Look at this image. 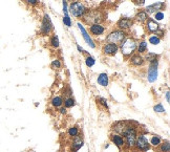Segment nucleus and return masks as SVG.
<instances>
[{"instance_id": "40", "label": "nucleus", "mask_w": 170, "mask_h": 152, "mask_svg": "<svg viewBox=\"0 0 170 152\" xmlns=\"http://www.w3.org/2000/svg\"><path fill=\"white\" fill-rule=\"evenodd\" d=\"M26 2L31 6H35V4L38 3V0H26Z\"/></svg>"}, {"instance_id": "36", "label": "nucleus", "mask_w": 170, "mask_h": 152, "mask_svg": "<svg viewBox=\"0 0 170 152\" xmlns=\"http://www.w3.org/2000/svg\"><path fill=\"white\" fill-rule=\"evenodd\" d=\"M165 34H166V32L164 31V29H161V28H159L157 29V31L156 32V33L153 34V35H156V36H157L159 37V38H163V37H165Z\"/></svg>"}, {"instance_id": "43", "label": "nucleus", "mask_w": 170, "mask_h": 152, "mask_svg": "<svg viewBox=\"0 0 170 152\" xmlns=\"http://www.w3.org/2000/svg\"><path fill=\"white\" fill-rule=\"evenodd\" d=\"M77 48H78V50H79V51H80V53H82V54H84V53H85V50H83V48H82V47H81V46H80V45H79V44H77Z\"/></svg>"}, {"instance_id": "22", "label": "nucleus", "mask_w": 170, "mask_h": 152, "mask_svg": "<svg viewBox=\"0 0 170 152\" xmlns=\"http://www.w3.org/2000/svg\"><path fill=\"white\" fill-rule=\"evenodd\" d=\"M51 104L53 107L58 109L59 107L63 106V98L60 97V95H55V97L51 100Z\"/></svg>"}, {"instance_id": "2", "label": "nucleus", "mask_w": 170, "mask_h": 152, "mask_svg": "<svg viewBox=\"0 0 170 152\" xmlns=\"http://www.w3.org/2000/svg\"><path fill=\"white\" fill-rule=\"evenodd\" d=\"M138 41L132 37H126L119 44V50L125 58H130L137 51Z\"/></svg>"}, {"instance_id": "38", "label": "nucleus", "mask_w": 170, "mask_h": 152, "mask_svg": "<svg viewBox=\"0 0 170 152\" xmlns=\"http://www.w3.org/2000/svg\"><path fill=\"white\" fill-rule=\"evenodd\" d=\"M58 111H59V113H60V114L64 116V114L67 113V108H65L64 106H61V107H59V108H58Z\"/></svg>"}, {"instance_id": "37", "label": "nucleus", "mask_w": 170, "mask_h": 152, "mask_svg": "<svg viewBox=\"0 0 170 152\" xmlns=\"http://www.w3.org/2000/svg\"><path fill=\"white\" fill-rule=\"evenodd\" d=\"M63 2V13L64 15H68V4L67 0H62Z\"/></svg>"}, {"instance_id": "30", "label": "nucleus", "mask_w": 170, "mask_h": 152, "mask_svg": "<svg viewBox=\"0 0 170 152\" xmlns=\"http://www.w3.org/2000/svg\"><path fill=\"white\" fill-rule=\"evenodd\" d=\"M95 63H96L95 58L92 57L90 55H87V57L85 58V65L87 66V67H93V66L95 65Z\"/></svg>"}, {"instance_id": "17", "label": "nucleus", "mask_w": 170, "mask_h": 152, "mask_svg": "<svg viewBox=\"0 0 170 152\" xmlns=\"http://www.w3.org/2000/svg\"><path fill=\"white\" fill-rule=\"evenodd\" d=\"M159 28H160V24L157 23V21H156L154 19H152V18H150V17H149V19L146 22V29H147V32L153 35V34L156 33V32Z\"/></svg>"}, {"instance_id": "28", "label": "nucleus", "mask_w": 170, "mask_h": 152, "mask_svg": "<svg viewBox=\"0 0 170 152\" xmlns=\"http://www.w3.org/2000/svg\"><path fill=\"white\" fill-rule=\"evenodd\" d=\"M79 132H80V130H79L78 126H73V127H70V128L67 130V134H68V136H70V138L74 139L75 136L79 135Z\"/></svg>"}, {"instance_id": "23", "label": "nucleus", "mask_w": 170, "mask_h": 152, "mask_svg": "<svg viewBox=\"0 0 170 152\" xmlns=\"http://www.w3.org/2000/svg\"><path fill=\"white\" fill-rule=\"evenodd\" d=\"M162 138L160 135H152L151 138H150V141H149V144H150V146H152V147H159L160 146V144L162 143Z\"/></svg>"}, {"instance_id": "11", "label": "nucleus", "mask_w": 170, "mask_h": 152, "mask_svg": "<svg viewBox=\"0 0 170 152\" xmlns=\"http://www.w3.org/2000/svg\"><path fill=\"white\" fill-rule=\"evenodd\" d=\"M132 26H134V20L130 18H126V17L120 18L117 22V28L118 29H121V31L126 32L131 28Z\"/></svg>"}, {"instance_id": "42", "label": "nucleus", "mask_w": 170, "mask_h": 152, "mask_svg": "<svg viewBox=\"0 0 170 152\" xmlns=\"http://www.w3.org/2000/svg\"><path fill=\"white\" fill-rule=\"evenodd\" d=\"M166 101L167 103L170 102V92L169 91H166Z\"/></svg>"}, {"instance_id": "31", "label": "nucleus", "mask_w": 170, "mask_h": 152, "mask_svg": "<svg viewBox=\"0 0 170 152\" xmlns=\"http://www.w3.org/2000/svg\"><path fill=\"white\" fill-rule=\"evenodd\" d=\"M61 66H62V63H61L60 60H58V59H55V60L53 61V62L51 63V67L53 68L54 70L56 69H60Z\"/></svg>"}, {"instance_id": "6", "label": "nucleus", "mask_w": 170, "mask_h": 152, "mask_svg": "<svg viewBox=\"0 0 170 152\" xmlns=\"http://www.w3.org/2000/svg\"><path fill=\"white\" fill-rule=\"evenodd\" d=\"M53 29H54V25L50 18V15L44 14L40 25V34L42 36H48L53 32Z\"/></svg>"}, {"instance_id": "19", "label": "nucleus", "mask_w": 170, "mask_h": 152, "mask_svg": "<svg viewBox=\"0 0 170 152\" xmlns=\"http://www.w3.org/2000/svg\"><path fill=\"white\" fill-rule=\"evenodd\" d=\"M134 19H135V21L140 22V23H146L147 20L149 19V15L145 11H140V12H138L137 15H135Z\"/></svg>"}, {"instance_id": "39", "label": "nucleus", "mask_w": 170, "mask_h": 152, "mask_svg": "<svg viewBox=\"0 0 170 152\" xmlns=\"http://www.w3.org/2000/svg\"><path fill=\"white\" fill-rule=\"evenodd\" d=\"M64 95H65L66 98H70V97H73V91H71L70 88H67V89L64 91Z\"/></svg>"}, {"instance_id": "7", "label": "nucleus", "mask_w": 170, "mask_h": 152, "mask_svg": "<svg viewBox=\"0 0 170 152\" xmlns=\"http://www.w3.org/2000/svg\"><path fill=\"white\" fill-rule=\"evenodd\" d=\"M85 22L90 24H96V23H101L103 21V15L99 11H87L86 14L83 16Z\"/></svg>"}, {"instance_id": "10", "label": "nucleus", "mask_w": 170, "mask_h": 152, "mask_svg": "<svg viewBox=\"0 0 170 152\" xmlns=\"http://www.w3.org/2000/svg\"><path fill=\"white\" fill-rule=\"evenodd\" d=\"M119 51V45L117 44H113V43H105L102 47V53L106 56H110V57H113L115 56Z\"/></svg>"}, {"instance_id": "9", "label": "nucleus", "mask_w": 170, "mask_h": 152, "mask_svg": "<svg viewBox=\"0 0 170 152\" xmlns=\"http://www.w3.org/2000/svg\"><path fill=\"white\" fill-rule=\"evenodd\" d=\"M77 26H78L79 31L81 32V34H82V37H83V39L85 40L86 44H87V45L89 46V47L96 48V43H95V41L93 40V38L90 37V35L87 33V31H86L85 28L83 26V24L80 23V22H78V23H77Z\"/></svg>"}, {"instance_id": "8", "label": "nucleus", "mask_w": 170, "mask_h": 152, "mask_svg": "<svg viewBox=\"0 0 170 152\" xmlns=\"http://www.w3.org/2000/svg\"><path fill=\"white\" fill-rule=\"evenodd\" d=\"M159 59L149 63L148 72H147V80L149 83H153L157 80L159 76Z\"/></svg>"}, {"instance_id": "34", "label": "nucleus", "mask_w": 170, "mask_h": 152, "mask_svg": "<svg viewBox=\"0 0 170 152\" xmlns=\"http://www.w3.org/2000/svg\"><path fill=\"white\" fill-rule=\"evenodd\" d=\"M165 18V14L163 13V11H159L157 13H154V20L156 21H161Z\"/></svg>"}, {"instance_id": "18", "label": "nucleus", "mask_w": 170, "mask_h": 152, "mask_svg": "<svg viewBox=\"0 0 170 152\" xmlns=\"http://www.w3.org/2000/svg\"><path fill=\"white\" fill-rule=\"evenodd\" d=\"M98 84L101 85L102 87H107L108 86V83H109V77H108L107 73L102 72L98 76V79H97Z\"/></svg>"}, {"instance_id": "3", "label": "nucleus", "mask_w": 170, "mask_h": 152, "mask_svg": "<svg viewBox=\"0 0 170 152\" xmlns=\"http://www.w3.org/2000/svg\"><path fill=\"white\" fill-rule=\"evenodd\" d=\"M87 11L88 9L85 6V4L80 1H71L68 6V13H70V15L76 18H83Z\"/></svg>"}, {"instance_id": "12", "label": "nucleus", "mask_w": 170, "mask_h": 152, "mask_svg": "<svg viewBox=\"0 0 170 152\" xmlns=\"http://www.w3.org/2000/svg\"><path fill=\"white\" fill-rule=\"evenodd\" d=\"M165 9H166V3L162 1H157L156 3H152V4H150V6H146L144 11L148 15H151V14L157 13V12H159V11H163Z\"/></svg>"}, {"instance_id": "26", "label": "nucleus", "mask_w": 170, "mask_h": 152, "mask_svg": "<svg viewBox=\"0 0 170 152\" xmlns=\"http://www.w3.org/2000/svg\"><path fill=\"white\" fill-rule=\"evenodd\" d=\"M50 45L53 48H59V46H60V41H59L58 36L54 35V36L51 37V39H50Z\"/></svg>"}, {"instance_id": "24", "label": "nucleus", "mask_w": 170, "mask_h": 152, "mask_svg": "<svg viewBox=\"0 0 170 152\" xmlns=\"http://www.w3.org/2000/svg\"><path fill=\"white\" fill-rule=\"evenodd\" d=\"M63 105L65 108H73L74 106L76 105V101L75 99H74L73 97H70V98H65V99L63 100Z\"/></svg>"}, {"instance_id": "16", "label": "nucleus", "mask_w": 170, "mask_h": 152, "mask_svg": "<svg viewBox=\"0 0 170 152\" xmlns=\"http://www.w3.org/2000/svg\"><path fill=\"white\" fill-rule=\"evenodd\" d=\"M129 61H130V64L134 66V67H140V66H143L145 64V59L140 54H134L129 58Z\"/></svg>"}, {"instance_id": "1", "label": "nucleus", "mask_w": 170, "mask_h": 152, "mask_svg": "<svg viewBox=\"0 0 170 152\" xmlns=\"http://www.w3.org/2000/svg\"><path fill=\"white\" fill-rule=\"evenodd\" d=\"M137 128L138 127L134 126L131 123H127L124 130L121 133V135H123V139L125 141V146H126L127 149L134 148L135 139H137V136H138Z\"/></svg>"}, {"instance_id": "25", "label": "nucleus", "mask_w": 170, "mask_h": 152, "mask_svg": "<svg viewBox=\"0 0 170 152\" xmlns=\"http://www.w3.org/2000/svg\"><path fill=\"white\" fill-rule=\"evenodd\" d=\"M159 58H160L159 55H157L156 53H150V51L146 53L145 54V56H144L145 61H147V62H149V63L152 62V61H154V60H157Z\"/></svg>"}, {"instance_id": "4", "label": "nucleus", "mask_w": 170, "mask_h": 152, "mask_svg": "<svg viewBox=\"0 0 170 152\" xmlns=\"http://www.w3.org/2000/svg\"><path fill=\"white\" fill-rule=\"evenodd\" d=\"M126 37H127L126 32L121 31V29H113V31H111L107 35L106 41L109 43H113V44L119 45V44L122 42Z\"/></svg>"}, {"instance_id": "5", "label": "nucleus", "mask_w": 170, "mask_h": 152, "mask_svg": "<svg viewBox=\"0 0 170 152\" xmlns=\"http://www.w3.org/2000/svg\"><path fill=\"white\" fill-rule=\"evenodd\" d=\"M145 133L147 132H144V133H140L139 135L137 136V139H135V144H134V148L137 149L139 152H146L150 149V144L148 139L146 138Z\"/></svg>"}, {"instance_id": "21", "label": "nucleus", "mask_w": 170, "mask_h": 152, "mask_svg": "<svg viewBox=\"0 0 170 152\" xmlns=\"http://www.w3.org/2000/svg\"><path fill=\"white\" fill-rule=\"evenodd\" d=\"M137 50H138V54H140V55L146 54L147 50H148V43L145 40H142V41H140V42H138Z\"/></svg>"}, {"instance_id": "41", "label": "nucleus", "mask_w": 170, "mask_h": 152, "mask_svg": "<svg viewBox=\"0 0 170 152\" xmlns=\"http://www.w3.org/2000/svg\"><path fill=\"white\" fill-rule=\"evenodd\" d=\"M145 1H146V0H135L134 3L138 4V6H143V4L145 3Z\"/></svg>"}, {"instance_id": "32", "label": "nucleus", "mask_w": 170, "mask_h": 152, "mask_svg": "<svg viewBox=\"0 0 170 152\" xmlns=\"http://www.w3.org/2000/svg\"><path fill=\"white\" fill-rule=\"evenodd\" d=\"M97 102L99 103L100 105H102L104 108L108 109V103H107V100L105 99V98H103V97H97Z\"/></svg>"}, {"instance_id": "13", "label": "nucleus", "mask_w": 170, "mask_h": 152, "mask_svg": "<svg viewBox=\"0 0 170 152\" xmlns=\"http://www.w3.org/2000/svg\"><path fill=\"white\" fill-rule=\"evenodd\" d=\"M110 141H111L112 144H115V146L118 147V149H122L125 147V141L123 139V136L119 133H111L110 134Z\"/></svg>"}, {"instance_id": "15", "label": "nucleus", "mask_w": 170, "mask_h": 152, "mask_svg": "<svg viewBox=\"0 0 170 152\" xmlns=\"http://www.w3.org/2000/svg\"><path fill=\"white\" fill-rule=\"evenodd\" d=\"M89 33L93 36L99 37L105 33V28L101 23H96V24H90L89 26Z\"/></svg>"}, {"instance_id": "20", "label": "nucleus", "mask_w": 170, "mask_h": 152, "mask_svg": "<svg viewBox=\"0 0 170 152\" xmlns=\"http://www.w3.org/2000/svg\"><path fill=\"white\" fill-rule=\"evenodd\" d=\"M127 122H123V121H120V122H115V124L112 125L111 129L113 131H115V133H119L121 134L123 132V130H124L125 126H126Z\"/></svg>"}, {"instance_id": "35", "label": "nucleus", "mask_w": 170, "mask_h": 152, "mask_svg": "<svg viewBox=\"0 0 170 152\" xmlns=\"http://www.w3.org/2000/svg\"><path fill=\"white\" fill-rule=\"evenodd\" d=\"M153 110L156 112H159V113H163V112H165V108H164V106L161 104V103H159V104L154 105Z\"/></svg>"}, {"instance_id": "33", "label": "nucleus", "mask_w": 170, "mask_h": 152, "mask_svg": "<svg viewBox=\"0 0 170 152\" xmlns=\"http://www.w3.org/2000/svg\"><path fill=\"white\" fill-rule=\"evenodd\" d=\"M63 23L65 26H67V28H70L71 24H73V22H71V18L68 15H64L63 17Z\"/></svg>"}, {"instance_id": "14", "label": "nucleus", "mask_w": 170, "mask_h": 152, "mask_svg": "<svg viewBox=\"0 0 170 152\" xmlns=\"http://www.w3.org/2000/svg\"><path fill=\"white\" fill-rule=\"evenodd\" d=\"M83 146H84V139L81 138L80 135L75 136L73 139V142H71L70 152H78Z\"/></svg>"}, {"instance_id": "27", "label": "nucleus", "mask_w": 170, "mask_h": 152, "mask_svg": "<svg viewBox=\"0 0 170 152\" xmlns=\"http://www.w3.org/2000/svg\"><path fill=\"white\" fill-rule=\"evenodd\" d=\"M170 151V143L169 141L162 142L159 146V152H169Z\"/></svg>"}, {"instance_id": "29", "label": "nucleus", "mask_w": 170, "mask_h": 152, "mask_svg": "<svg viewBox=\"0 0 170 152\" xmlns=\"http://www.w3.org/2000/svg\"><path fill=\"white\" fill-rule=\"evenodd\" d=\"M148 41H149V43H150V44H152V45H159V44L161 43L162 39H161V38H159V37L156 36V35H152V36H150V37H149Z\"/></svg>"}]
</instances>
